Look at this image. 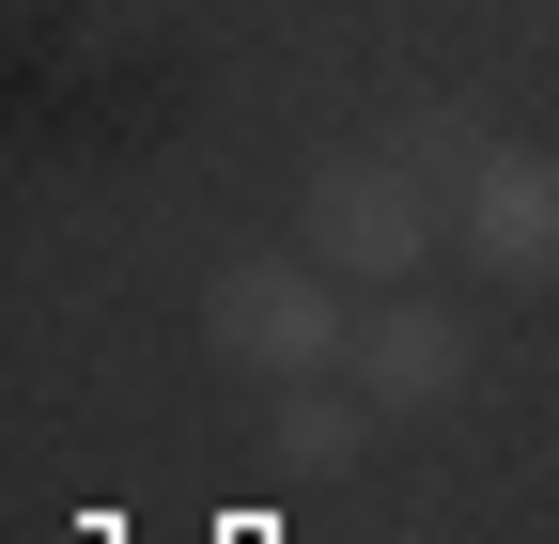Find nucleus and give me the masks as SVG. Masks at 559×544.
I'll use <instances>...</instances> for the list:
<instances>
[{
    "label": "nucleus",
    "mask_w": 559,
    "mask_h": 544,
    "mask_svg": "<svg viewBox=\"0 0 559 544\" xmlns=\"http://www.w3.org/2000/svg\"><path fill=\"white\" fill-rule=\"evenodd\" d=\"M202 327H218V358H234L249 389H311V374L358 358V281L311 264V249H249V264H218Z\"/></svg>",
    "instance_id": "obj_1"
},
{
    "label": "nucleus",
    "mask_w": 559,
    "mask_h": 544,
    "mask_svg": "<svg viewBox=\"0 0 559 544\" xmlns=\"http://www.w3.org/2000/svg\"><path fill=\"white\" fill-rule=\"evenodd\" d=\"M296 234H311V264H342L358 296H404L419 264L451 249V187L419 172L404 141H389V156H326V172H311V218H296Z\"/></svg>",
    "instance_id": "obj_2"
},
{
    "label": "nucleus",
    "mask_w": 559,
    "mask_h": 544,
    "mask_svg": "<svg viewBox=\"0 0 559 544\" xmlns=\"http://www.w3.org/2000/svg\"><path fill=\"white\" fill-rule=\"evenodd\" d=\"M451 249L481 264V281H559V156L544 141H481L466 172H451Z\"/></svg>",
    "instance_id": "obj_3"
},
{
    "label": "nucleus",
    "mask_w": 559,
    "mask_h": 544,
    "mask_svg": "<svg viewBox=\"0 0 559 544\" xmlns=\"http://www.w3.org/2000/svg\"><path fill=\"white\" fill-rule=\"evenodd\" d=\"M342 374H358V404H373V421H436V404L481 374V327L451 311V296H373L358 311V358H342Z\"/></svg>",
    "instance_id": "obj_4"
},
{
    "label": "nucleus",
    "mask_w": 559,
    "mask_h": 544,
    "mask_svg": "<svg viewBox=\"0 0 559 544\" xmlns=\"http://www.w3.org/2000/svg\"><path fill=\"white\" fill-rule=\"evenodd\" d=\"M264 451H280V466H311V483H326V466H358V451H373L358 374H342V389H326V374H311V389H264Z\"/></svg>",
    "instance_id": "obj_5"
}]
</instances>
